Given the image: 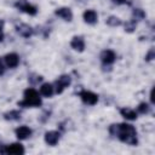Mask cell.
<instances>
[{"mask_svg": "<svg viewBox=\"0 0 155 155\" xmlns=\"http://www.w3.org/2000/svg\"><path fill=\"white\" fill-rule=\"evenodd\" d=\"M54 15L59 18H62L63 21L65 22H71L73 21V11L69 8V7H58L54 10Z\"/></svg>", "mask_w": 155, "mask_h": 155, "instance_id": "obj_12", "label": "cell"}, {"mask_svg": "<svg viewBox=\"0 0 155 155\" xmlns=\"http://www.w3.org/2000/svg\"><path fill=\"white\" fill-rule=\"evenodd\" d=\"M13 6H15L18 11L24 12V13H27V15H29V16H35V15L38 13V7L34 6V5H31L28 0H17Z\"/></svg>", "mask_w": 155, "mask_h": 155, "instance_id": "obj_5", "label": "cell"}, {"mask_svg": "<svg viewBox=\"0 0 155 155\" xmlns=\"http://www.w3.org/2000/svg\"><path fill=\"white\" fill-rule=\"evenodd\" d=\"M61 139V132L59 131H47L45 134H44V140L47 145L50 147H54Z\"/></svg>", "mask_w": 155, "mask_h": 155, "instance_id": "obj_9", "label": "cell"}, {"mask_svg": "<svg viewBox=\"0 0 155 155\" xmlns=\"http://www.w3.org/2000/svg\"><path fill=\"white\" fill-rule=\"evenodd\" d=\"M99 59L102 62V65L105 68H111V65L114 64V62L116 61V53L113 50H103L99 54Z\"/></svg>", "mask_w": 155, "mask_h": 155, "instance_id": "obj_6", "label": "cell"}, {"mask_svg": "<svg viewBox=\"0 0 155 155\" xmlns=\"http://www.w3.org/2000/svg\"><path fill=\"white\" fill-rule=\"evenodd\" d=\"M39 93L42 97H45V98H51L54 94V86H53V84H50V82L41 84L40 90H39Z\"/></svg>", "mask_w": 155, "mask_h": 155, "instance_id": "obj_15", "label": "cell"}, {"mask_svg": "<svg viewBox=\"0 0 155 155\" xmlns=\"http://www.w3.org/2000/svg\"><path fill=\"white\" fill-rule=\"evenodd\" d=\"M78 94H79L80 99L82 101V103L86 104V105H96L98 103V96L96 93H93L92 91L82 90Z\"/></svg>", "mask_w": 155, "mask_h": 155, "instance_id": "obj_7", "label": "cell"}, {"mask_svg": "<svg viewBox=\"0 0 155 155\" xmlns=\"http://www.w3.org/2000/svg\"><path fill=\"white\" fill-rule=\"evenodd\" d=\"M82 18H84V22L90 25H94L98 22V15L94 10H86L82 13Z\"/></svg>", "mask_w": 155, "mask_h": 155, "instance_id": "obj_14", "label": "cell"}, {"mask_svg": "<svg viewBox=\"0 0 155 155\" xmlns=\"http://www.w3.org/2000/svg\"><path fill=\"white\" fill-rule=\"evenodd\" d=\"M15 29H16L17 34H18L19 36L24 38V39L30 38V36L35 33L34 29H33V27H30V25L27 24V23H19V24H17V25L15 27Z\"/></svg>", "mask_w": 155, "mask_h": 155, "instance_id": "obj_8", "label": "cell"}, {"mask_svg": "<svg viewBox=\"0 0 155 155\" xmlns=\"http://www.w3.org/2000/svg\"><path fill=\"white\" fill-rule=\"evenodd\" d=\"M2 116L6 121H19L21 117H22V113H21V110L12 109V110H8V111L4 113Z\"/></svg>", "mask_w": 155, "mask_h": 155, "instance_id": "obj_17", "label": "cell"}, {"mask_svg": "<svg viewBox=\"0 0 155 155\" xmlns=\"http://www.w3.org/2000/svg\"><path fill=\"white\" fill-rule=\"evenodd\" d=\"M15 134H16L18 140H25L33 134V130L30 127L23 125V126H19V127H17L15 130Z\"/></svg>", "mask_w": 155, "mask_h": 155, "instance_id": "obj_11", "label": "cell"}, {"mask_svg": "<svg viewBox=\"0 0 155 155\" xmlns=\"http://www.w3.org/2000/svg\"><path fill=\"white\" fill-rule=\"evenodd\" d=\"M122 24H124V28H125V31L126 33H133L136 30V28H137V21H134L132 18L128 19V21H126Z\"/></svg>", "mask_w": 155, "mask_h": 155, "instance_id": "obj_19", "label": "cell"}, {"mask_svg": "<svg viewBox=\"0 0 155 155\" xmlns=\"http://www.w3.org/2000/svg\"><path fill=\"white\" fill-rule=\"evenodd\" d=\"M5 70H6V65H5L4 58L0 57V76H2V75L5 74Z\"/></svg>", "mask_w": 155, "mask_h": 155, "instance_id": "obj_24", "label": "cell"}, {"mask_svg": "<svg viewBox=\"0 0 155 155\" xmlns=\"http://www.w3.org/2000/svg\"><path fill=\"white\" fill-rule=\"evenodd\" d=\"M105 24H108L109 27H120L122 25V21L116 16H109L105 19Z\"/></svg>", "mask_w": 155, "mask_h": 155, "instance_id": "obj_18", "label": "cell"}, {"mask_svg": "<svg viewBox=\"0 0 155 155\" xmlns=\"http://www.w3.org/2000/svg\"><path fill=\"white\" fill-rule=\"evenodd\" d=\"M111 2L113 4H115V5H127V4H130L128 2V0H111Z\"/></svg>", "mask_w": 155, "mask_h": 155, "instance_id": "obj_26", "label": "cell"}, {"mask_svg": "<svg viewBox=\"0 0 155 155\" xmlns=\"http://www.w3.org/2000/svg\"><path fill=\"white\" fill-rule=\"evenodd\" d=\"M2 58H4V62H5L6 68L15 69V68H17L18 64H19V56H18L16 52H10V53L5 54Z\"/></svg>", "mask_w": 155, "mask_h": 155, "instance_id": "obj_10", "label": "cell"}, {"mask_svg": "<svg viewBox=\"0 0 155 155\" xmlns=\"http://www.w3.org/2000/svg\"><path fill=\"white\" fill-rule=\"evenodd\" d=\"M50 115H51V111H45L41 116H44V117H39V121L40 122H46L48 119H50Z\"/></svg>", "mask_w": 155, "mask_h": 155, "instance_id": "obj_25", "label": "cell"}, {"mask_svg": "<svg viewBox=\"0 0 155 155\" xmlns=\"http://www.w3.org/2000/svg\"><path fill=\"white\" fill-rule=\"evenodd\" d=\"M111 137L117 138L120 142L126 143L128 145H137L138 144V133L133 125L121 122V124H111L108 128Z\"/></svg>", "mask_w": 155, "mask_h": 155, "instance_id": "obj_1", "label": "cell"}, {"mask_svg": "<svg viewBox=\"0 0 155 155\" xmlns=\"http://www.w3.org/2000/svg\"><path fill=\"white\" fill-rule=\"evenodd\" d=\"M150 109H151V107H150V104L149 103H147V102H142V103H139L138 104V107H137V113L138 114H142V115H145V114H149L150 113Z\"/></svg>", "mask_w": 155, "mask_h": 155, "instance_id": "obj_20", "label": "cell"}, {"mask_svg": "<svg viewBox=\"0 0 155 155\" xmlns=\"http://www.w3.org/2000/svg\"><path fill=\"white\" fill-rule=\"evenodd\" d=\"M42 104L41 94L33 87H28L23 92V99L17 103L22 108H39Z\"/></svg>", "mask_w": 155, "mask_h": 155, "instance_id": "obj_2", "label": "cell"}, {"mask_svg": "<svg viewBox=\"0 0 155 155\" xmlns=\"http://www.w3.org/2000/svg\"><path fill=\"white\" fill-rule=\"evenodd\" d=\"M4 38H5V35H4V31H2V30H0V42L4 40Z\"/></svg>", "mask_w": 155, "mask_h": 155, "instance_id": "obj_28", "label": "cell"}, {"mask_svg": "<svg viewBox=\"0 0 155 155\" xmlns=\"http://www.w3.org/2000/svg\"><path fill=\"white\" fill-rule=\"evenodd\" d=\"M119 111H120V115L124 119L130 120V121H133V120H136L138 117V113L134 109L130 108V107H122V108H120Z\"/></svg>", "mask_w": 155, "mask_h": 155, "instance_id": "obj_16", "label": "cell"}, {"mask_svg": "<svg viewBox=\"0 0 155 155\" xmlns=\"http://www.w3.org/2000/svg\"><path fill=\"white\" fill-rule=\"evenodd\" d=\"M25 153L24 147L19 143H12V144H1L0 145V154H6V155H23Z\"/></svg>", "mask_w": 155, "mask_h": 155, "instance_id": "obj_3", "label": "cell"}, {"mask_svg": "<svg viewBox=\"0 0 155 155\" xmlns=\"http://www.w3.org/2000/svg\"><path fill=\"white\" fill-rule=\"evenodd\" d=\"M70 47L78 52H84L85 50V40L80 35H75L70 40Z\"/></svg>", "mask_w": 155, "mask_h": 155, "instance_id": "obj_13", "label": "cell"}, {"mask_svg": "<svg viewBox=\"0 0 155 155\" xmlns=\"http://www.w3.org/2000/svg\"><path fill=\"white\" fill-rule=\"evenodd\" d=\"M28 81H29L30 85L34 86V85H38L39 82L42 81V76L39 75V74H30V75L28 76Z\"/></svg>", "mask_w": 155, "mask_h": 155, "instance_id": "obj_22", "label": "cell"}, {"mask_svg": "<svg viewBox=\"0 0 155 155\" xmlns=\"http://www.w3.org/2000/svg\"><path fill=\"white\" fill-rule=\"evenodd\" d=\"M145 18V12L142 10V8H133L132 11V19L134 21H142Z\"/></svg>", "mask_w": 155, "mask_h": 155, "instance_id": "obj_21", "label": "cell"}, {"mask_svg": "<svg viewBox=\"0 0 155 155\" xmlns=\"http://www.w3.org/2000/svg\"><path fill=\"white\" fill-rule=\"evenodd\" d=\"M4 25H5V22H4L2 19H0V30L4 29Z\"/></svg>", "mask_w": 155, "mask_h": 155, "instance_id": "obj_27", "label": "cell"}, {"mask_svg": "<svg viewBox=\"0 0 155 155\" xmlns=\"http://www.w3.org/2000/svg\"><path fill=\"white\" fill-rule=\"evenodd\" d=\"M71 84V78L70 75L68 74H62L61 76H58L56 79V81L53 82V86H54V93L57 94H61L65 88H68Z\"/></svg>", "mask_w": 155, "mask_h": 155, "instance_id": "obj_4", "label": "cell"}, {"mask_svg": "<svg viewBox=\"0 0 155 155\" xmlns=\"http://www.w3.org/2000/svg\"><path fill=\"white\" fill-rule=\"evenodd\" d=\"M154 58H155V50L151 47V48L147 52V54H145V58H144V59H145V62H151Z\"/></svg>", "mask_w": 155, "mask_h": 155, "instance_id": "obj_23", "label": "cell"}]
</instances>
